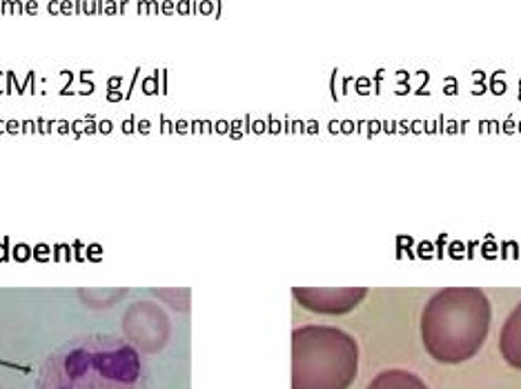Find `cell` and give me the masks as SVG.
I'll list each match as a JSON object with an SVG mask.
<instances>
[{"mask_svg":"<svg viewBox=\"0 0 521 389\" xmlns=\"http://www.w3.org/2000/svg\"><path fill=\"white\" fill-rule=\"evenodd\" d=\"M143 356L114 336H76L45 360L36 389H145Z\"/></svg>","mask_w":521,"mask_h":389,"instance_id":"obj_1","label":"cell"},{"mask_svg":"<svg viewBox=\"0 0 521 389\" xmlns=\"http://www.w3.org/2000/svg\"><path fill=\"white\" fill-rule=\"evenodd\" d=\"M490 325L492 302L479 287H443L421 311V343L432 360L459 365L479 354Z\"/></svg>","mask_w":521,"mask_h":389,"instance_id":"obj_2","label":"cell"},{"mask_svg":"<svg viewBox=\"0 0 521 389\" xmlns=\"http://www.w3.org/2000/svg\"><path fill=\"white\" fill-rule=\"evenodd\" d=\"M358 371V345L348 331L310 325L294 331V389H348Z\"/></svg>","mask_w":521,"mask_h":389,"instance_id":"obj_3","label":"cell"},{"mask_svg":"<svg viewBox=\"0 0 521 389\" xmlns=\"http://www.w3.org/2000/svg\"><path fill=\"white\" fill-rule=\"evenodd\" d=\"M294 296L305 307L319 311V314H345L354 309L363 298L368 296V289L363 287H341V289H294Z\"/></svg>","mask_w":521,"mask_h":389,"instance_id":"obj_4","label":"cell"},{"mask_svg":"<svg viewBox=\"0 0 521 389\" xmlns=\"http://www.w3.org/2000/svg\"><path fill=\"white\" fill-rule=\"evenodd\" d=\"M499 354L506 365L521 371V302L508 314L499 329Z\"/></svg>","mask_w":521,"mask_h":389,"instance_id":"obj_5","label":"cell"},{"mask_svg":"<svg viewBox=\"0 0 521 389\" xmlns=\"http://www.w3.org/2000/svg\"><path fill=\"white\" fill-rule=\"evenodd\" d=\"M368 389H430L419 374L408 369H386L370 380Z\"/></svg>","mask_w":521,"mask_h":389,"instance_id":"obj_6","label":"cell"}]
</instances>
